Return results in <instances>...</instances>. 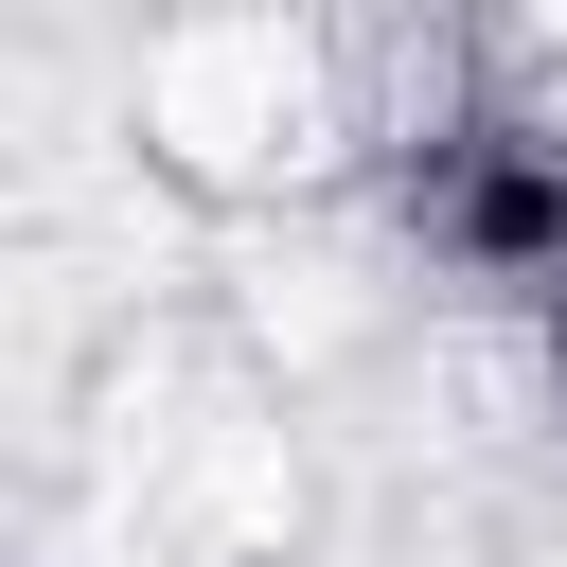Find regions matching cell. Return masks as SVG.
Returning <instances> with one entry per match:
<instances>
[{
  "instance_id": "1",
  "label": "cell",
  "mask_w": 567,
  "mask_h": 567,
  "mask_svg": "<svg viewBox=\"0 0 567 567\" xmlns=\"http://www.w3.org/2000/svg\"><path fill=\"white\" fill-rule=\"evenodd\" d=\"M532 284H549V372H567V230H549V266H532Z\"/></svg>"
}]
</instances>
